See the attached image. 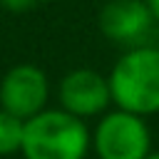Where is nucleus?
I'll return each mask as SVG.
<instances>
[{
  "label": "nucleus",
  "mask_w": 159,
  "mask_h": 159,
  "mask_svg": "<svg viewBox=\"0 0 159 159\" xmlns=\"http://www.w3.org/2000/svg\"><path fill=\"white\" fill-rule=\"evenodd\" d=\"M147 159H159V152H152V154H149Z\"/></svg>",
  "instance_id": "nucleus-10"
},
{
  "label": "nucleus",
  "mask_w": 159,
  "mask_h": 159,
  "mask_svg": "<svg viewBox=\"0 0 159 159\" xmlns=\"http://www.w3.org/2000/svg\"><path fill=\"white\" fill-rule=\"evenodd\" d=\"M112 104L137 117L159 114V47L137 45L127 50L107 75Z\"/></svg>",
  "instance_id": "nucleus-1"
},
{
  "label": "nucleus",
  "mask_w": 159,
  "mask_h": 159,
  "mask_svg": "<svg viewBox=\"0 0 159 159\" xmlns=\"http://www.w3.org/2000/svg\"><path fill=\"white\" fill-rule=\"evenodd\" d=\"M35 2H37V0H0V5H2L5 10H10V12H25V10H30Z\"/></svg>",
  "instance_id": "nucleus-8"
},
{
  "label": "nucleus",
  "mask_w": 159,
  "mask_h": 159,
  "mask_svg": "<svg viewBox=\"0 0 159 159\" xmlns=\"http://www.w3.org/2000/svg\"><path fill=\"white\" fill-rule=\"evenodd\" d=\"M89 149L97 159H147L152 154L149 124L122 109L104 112L89 132Z\"/></svg>",
  "instance_id": "nucleus-3"
},
{
  "label": "nucleus",
  "mask_w": 159,
  "mask_h": 159,
  "mask_svg": "<svg viewBox=\"0 0 159 159\" xmlns=\"http://www.w3.org/2000/svg\"><path fill=\"white\" fill-rule=\"evenodd\" d=\"M89 152V127L60 107L25 122V159H87Z\"/></svg>",
  "instance_id": "nucleus-2"
},
{
  "label": "nucleus",
  "mask_w": 159,
  "mask_h": 159,
  "mask_svg": "<svg viewBox=\"0 0 159 159\" xmlns=\"http://www.w3.org/2000/svg\"><path fill=\"white\" fill-rule=\"evenodd\" d=\"M152 22L154 17L144 0H109L97 15L99 32L119 45L139 42L149 32Z\"/></svg>",
  "instance_id": "nucleus-6"
},
{
  "label": "nucleus",
  "mask_w": 159,
  "mask_h": 159,
  "mask_svg": "<svg viewBox=\"0 0 159 159\" xmlns=\"http://www.w3.org/2000/svg\"><path fill=\"white\" fill-rule=\"evenodd\" d=\"M57 99H60L62 112H67L82 122L89 117H102L107 112V107L112 104L109 80L92 67L70 70L60 80Z\"/></svg>",
  "instance_id": "nucleus-5"
},
{
  "label": "nucleus",
  "mask_w": 159,
  "mask_h": 159,
  "mask_svg": "<svg viewBox=\"0 0 159 159\" xmlns=\"http://www.w3.org/2000/svg\"><path fill=\"white\" fill-rule=\"evenodd\" d=\"M42 2H55V0H42Z\"/></svg>",
  "instance_id": "nucleus-11"
},
{
  "label": "nucleus",
  "mask_w": 159,
  "mask_h": 159,
  "mask_svg": "<svg viewBox=\"0 0 159 159\" xmlns=\"http://www.w3.org/2000/svg\"><path fill=\"white\" fill-rule=\"evenodd\" d=\"M50 99V80L45 70L30 62H20L10 67L0 80V109L12 117L27 122L47 109Z\"/></svg>",
  "instance_id": "nucleus-4"
},
{
  "label": "nucleus",
  "mask_w": 159,
  "mask_h": 159,
  "mask_svg": "<svg viewBox=\"0 0 159 159\" xmlns=\"http://www.w3.org/2000/svg\"><path fill=\"white\" fill-rule=\"evenodd\" d=\"M25 122L12 117L10 112L0 109V157H12L22 152Z\"/></svg>",
  "instance_id": "nucleus-7"
},
{
  "label": "nucleus",
  "mask_w": 159,
  "mask_h": 159,
  "mask_svg": "<svg viewBox=\"0 0 159 159\" xmlns=\"http://www.w3.org/2000/svg\"><path fill=\"white\" fill-rule=\"evenodd\" d=\"M147 2V7H149V12H152V17L159 22V0H144Z\"/></svg>",
  "instance_id": "nucleus-9"
}]
</instances>
